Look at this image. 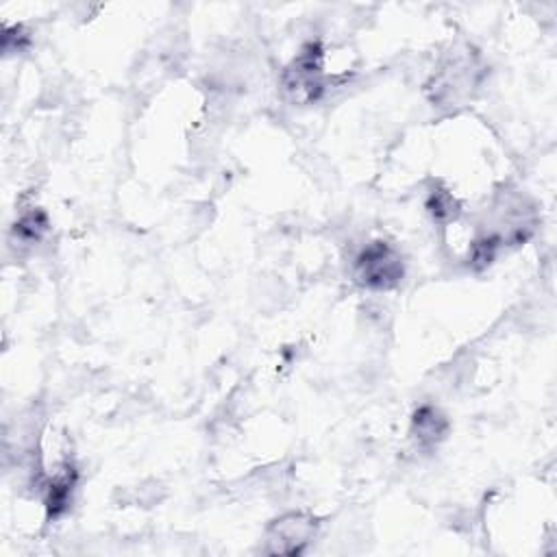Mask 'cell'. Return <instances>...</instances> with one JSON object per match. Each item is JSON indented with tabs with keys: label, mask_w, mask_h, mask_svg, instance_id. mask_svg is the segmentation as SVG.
Segmentation results:
<instances>
[{
	"label": "cell",
	"mask_w": 557,
	"mask_h": 557,
	"mask_svg": "<svg viewBox=\"0 0 557 557\" xmlns=\"http://www.w3.org/2000/svg\"><path fill=\"white\" fill-rule=\"evenodd\" d=\"M405 274L400 252L387 242H370L355 255V278L370 289H392Z\"/></svg>",
	"instance_id": "6da1fadb"
},
{
	"label": "cell",
	"mask_w": 557,
	"mask_h": 557,
	"mask_svg": "<svg viewBox=\"0 0 557 557\" xmlns=\"http://www.w3.org/2000/svg\"><path fill=\"white\" fill-rule=\"evenodd\" d=\"M318 520L305 511H287L274 518L265 529V546L268 555H300L311 540L315 537Z\"/></svg>",
	"instance_id": "7a4b0ae2"
},
{
	"label": "cell",
	"mask_w": 557,
	"mask_h": 557,
	"mask_svg": "<svg viewBox=\"0 0 557 557\" xmlns=\"http://www.w3.org/2000/svg\"><path fill=\"white\" fill-rule=\"evenodd\" d=\"M448 433V420L435 405H422L411 418V437L418 448H435Z\"/></svg>",
	"instance_id": "3957f363"
},
{
	"label": "cell",
	"mask_w": 557,
	"mask_h": 557,
	"mask_svg": "<svg viewBox=\"0 0 557 557\" xmlns=\"http://www.w3.org/2000/svg\"><path fill=\"white\" fill-rule=\"evenodd\" d=\"M426 209L437 222L457 220V215L461 213L459 200L448 189H431L426 198Z\"/></svg>",
	"instance_id": "277c9868"
}]
</instances>
